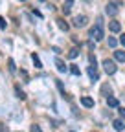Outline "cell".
<instances>
[{
  "label": "cell",
  "mask_w": 125,
  "mask_h": 132,
  "mask_svg": "<svg viewBox=\"0 0 125 132\" xmlns=\"http://www.w3.org/2000/svg\"><path fill=\"white\" fill-rule=\"evenodd\" d=\"M120 42H121V44L125 46V35H121V39H120Z\"/></svg>",
  "instance_id": "cell-25"
},
{
  "label": "cell",
  "mask_w": 125,
  "mask_h": 132,
  "mask_svg": "<svg viewBox=\"0 0 125 132\" xmlns=\"http://www.w3.org/2000/svg\"><path fill=\"white\" fill-rule=\"evenodd\" d=\"M57 24H59V28H61V29H65V31L68 29V24H66L65 20H62V19H59V20H57Z\"/></svg>",
  "instance_id": "cell-14"
},
{
  "label": "cell",
  "mask_w": 125,
  "mask_h": 132,
  "mask_svg": "<svg viewBox=\"0 0 125 132\" xmlns=\"http://www.w3.org/2000/svg\"><path fill=\"white\" fill-rule=\"evenodd\" d=\"M9 70L15 72V62H13V59H9Z\"/></svg>",
  "instance_id": "cell-21"
},
{
  "label": "cell",
  "mask_w": 125,
  "mask_h": 132,
  "mask_svg": "<svg viewBox=\"0 0 125 132\" xmlns=\"http://www.w3.org/2000/svg\"><path fill=\"white\" fill-rule=\"evenodd\" d=\"M108 28H111V31H114V33H118V31L121 29V24H120V22H116V20H112L111 24H108Z\"/></svg>",
  "instance_id": "cell-7"
},
{
  "label": "cell",
  "mask_w": 125,
  "mask_h": 132,
  "mask_svg": "<svg viewBox=\"0 0 125 132\" xmlns=\"http://www.w3.org/2000/svg\"><path fill=\"white\" fill-rule=\"evenodd\" d=\"M90 37H92L94 40H101V39L105 37V35H103V22H101V19H98V24L90 29Z\"/></svg>",
  "instance_id": "cell-1"
},
{
  "label": "cell",
  "mask_w": 125,
  "mask_h": 132,
  "mask_svg": "<svg viewBox=\"0 0 125 132\" xmlns=\"http://www.w3.org/2000/svg\"><path fill=\"white\" fill-rule=\"evenodd\" d=\"M55 66H57V70L62 73V72H66V66H65V62H62L61 59H55Z\"/></svg>",
  "instance_id": "cell-8"
},
{
  "label": "cell",
  "mask_w": 125,
  "mask_h": 132,
  "mask_svg": "<svg viewBox=\"0 0 125 132\" xmlns=\"http://www.w3.org/2000/svg\"><path fill=\"white\" fill-rule=\"evenodd\" d=\"M116 44H118V40H116V39L108 37V46H111V48H116Z\"/></svg>",
  "instance_id": "cell-16"
},
{
  "label": "cell",
  "mask_w": 125,
  "mask_h": 132,
  "mask_svg": "<svg viewBox=\"0 0 125 132\" xmlns=\"http://www.w3.org/2000/svg\"><path fill=\"white\" fill-rule=\"evenodd\" d=\"M81 105L87 106V108H92V106H94V99H90V97L85 95V97H81Z\"/></svg>",
  "instance_id": "cell-6"
},
{
  "label": "cell",
  "mask_w": 125,
  "mask_h": 132,
  "mask_svg": "<svg viewBox=\"0 0 125 132\" xmlns=\"http://www.w3.org/2000/svg\"><path fill=\"white\" fill-rule=\"evenodd\" d=\"M74 4V0H65V7H70Z\"/></svg>",
  "instance_id": "cell-22"
},
{
  "label": "cell",
  "mask_w": 125,
  "mask_h": 132,
  "mask_svg": "<svg viewBox=\"0 0 125 132\" xmlns=\"http://www.w3.org/2000/svg\"><path fill=\"white\" fill-rule=\"evenodd\" d=\"M112 125H114V128H116V130H120V132H121V130H125V125H123V121H120V119H116Z\"/></svg>",
  "instance_id": "cell-10"
},
{
  "label": "cell",
  "mask_w": 125,
  "mask_h": 132,
  "mask_svg": "<svg viewBox=\"0 0 125 132\" xmlns=\"http://www.w3.org/2000/svg\"><path fill=\"white\" fill-rule=\"evenodd\" d=\"M87 20H88V19H87L85 15H77L75 19H74V26H75V28H85V26H87Z\"/></svg>",
  "instance_id": "cell-4"
},
{
  "label": "cell",
  "mask_w": 125,
  "mask_h": 132,
  "mask_svg": "<svg viewBox=\"0 0 125 132\" xmlns=\"http://www.w3.org/2000/svg\"><path fill=\"white\" fill-rule=\"evenodd\" d=\"M15 92H17V97H19V99H26V94H24L19 86H15Z\"/></svg>",
  "instance_id": "cell-12"
},
{
  "label": "cell",
  "mask_w": 125,
  "mask_h": 132,
  "mask_svg": "<svg viewBox=\"0 0 125 132\" xmlns=\"http://www.w3.org/2000/svg\"><path fill=\"white\" fill-rule=\"evenodd\" d=\"M114 57H116V61L125 62V52H114Z\"/></svg>",
  "instance_id": "cell-11"
},
{
  "label": "cell",
  "mask_w": 125,
  "mask_h": 132,
  "mask_svg": "<svg viewBox=\"0 0 125 132\" xmlns=\"http://www.w3.org/2000/svg\"><path fill=\"white\" fill-rule=\"evenodd\" d=\"M31 59H33V62H35V68H42V64H41V61H39V57L33 53L31 55Z\"/></svg>",
  "instance_id": "cell-13"
},
{
  "label": "cell",
  "mask_w": 125,
  "mask_h": 132,
  "mask_svg": "<svg viewBox=\"0 0 125 132\" xmlns=\"http://www.w3.org/2000/svg\"><path fill=\"white\" fill-rule=\"evenodd\" d=\"M87 2H90V0H87Z\"/></svg>",
  "instance_id": "cell-26"
},
{
  "label": "cell",
  "mask_w": 125,
  "mask_h": 132,
  "mask_svg": "<svg viewBox=\"0 0 125 132\" xmlns=\"http://www.w3.org/2000/svg\"><path fill=\"white\" fill-rule=\"evenodd\" d=\"M77 53H79V50H75V48H74V50H70V52H68V57H70V59H75Z\"/></svg>",
  "instance_id": "cell-15"
},
{
  "label": "cell",
  "mask_w": 125,
  "mask_h": 132,
  "mask_svg": "<svg viewBox=\"0 0 125 132\" xmlns=\"http://www.w3.org/2000/svg\"><path fill=\"white\" fill-rule=\"evenodd\" d=\"M29 132H42V130H41L39 125H31V130H29Z\"/></svg>",
  "instance_id": "cell-19"
},
{
  "label": "cell",
  "mask_w": 125,
  "mask_h": 132,
  "mask_svg": "<svg viewBox=\"0 0 125 132\" xmlns=\"http://www.w3.org/2000/svg\"><path fill=\"white\" fill-rule=\"evenodd\" d=\"M70 72H72L74 75H79V73H81V72H79V68H77V66H74V64H72V68H70Z\"/></svg>",
  "instance_id": "cell-17"
},
{
  "label": "cell",
  "mask_w": 125,
  "mask_h": 132,
  "mask_svg": "<svg viewBox=\"0 0 125 132\" xmlns=\"http://www.w3.org/2000/svg\"><path fill=\"white\" fill-rule=\"evenodd\" d=\"M103 66H105V72H107L108 75H112V73L116 72V62L111 61V59H105V61H103Z\"/></svg>",
  "instance_id": "cell-2"
},
{
  "label": "cell",
  "mask_w": 125,
  "mask_h": 132,
  "mask_svg": "<svg viewBox=\"0 0 125 132\" xmlns=\"http://www.w3.org/2000/svg\"><path fill=\"white\" fill-rule=\"evenodd\" d=\"M120 116H121V118H125V108H120Z\"/></svg>",
  "instance_id": "cell-24"
},
{
  "label": "cell",
  "mask_w": 125,
  "mask_h": 132,
  "mask_svg": "<svg viewBox=\"0 0 125 132\" xmlns=\"http://www.w3.org/2000/svg\"><path fill=\"white\" fill-rule=\"evenodd\" d=\"M105 13H107V15H111V16L118 15V4H116V2H108L107 7H105Z\"/></svg>",
  "instance_id": "cell-3"
},
{
  "label": "cell",
  "mask_w": 125,
  "mask_h": 132,
  "mask_svg": "<svg viewBox=\"0 0 125 132\" xmlns=\"http://www.w3.org/2000/svg\"><path fill=\"white\" fill-rule=\"evenodd\" d=\"M101 92H103V94H111V86H108V85H103V86H101Z\"/></svg>",
  "instance_id": "cell-18"
},
{
  "label": "cell",
  "mask_w": 125,
  "mask_h": 132,
  "mask_svg": "<svg viewBox=\"0 0 125 132\" xmlns=\"http://www.w3.org/2000/svg\"><path fill=\"white\" fill-rule=\"evenodd\" d=\"M107 105H108V106H120L118 99H116V97H111V95L107 97Z\"/></svg>",
  "instance_id": "cell-9"
},
{
  "label": "cell",
  "mask_w": 125,
  "mask_h": 132,
  "mask_svg": "<svg viewBox=\"0 0 125 132\" xmlns=\"http://www.w3.org/2000/svg\"><path fill=\"white\" fill-rule=\"evenodd\" d=\"M57 86H59V90H61L62 94H65V88H62V82H61V81H57Z\"/></svg>",
  "instance_id": "cell-23"
},
{
  "label": "cell",
  "mask_w": 125,
  "mask_h": 132,
  "mask_svg": "<svg viewBox=\"0 0 125 132\" xmlns=\"http://www.w3.org/2000/svg\"><path fill=\"white\" fill-rule=\"evenodd\" d=\"M0 29H6V20L0 16Z\"/></svg>",
  "instance_id": "cell-20"
},
{
  "label": "cell",
  "mask_w": 125,
  "mask_h": 132,
  "mask_svg": "<svg viewBox=\"0 0 125 132\" xmlns=\"http://www.w3.org/2000/svg\"><path fill=\"white\" fill-rule=\"evenodd\" d=\"M88 77L92 79V81H98V70H96V64H92V66H88Z\"/></svg>",
  "instance_id": "cell-5"
}]
</instances>
